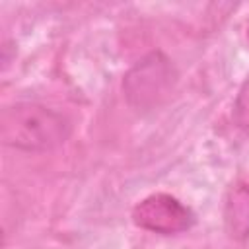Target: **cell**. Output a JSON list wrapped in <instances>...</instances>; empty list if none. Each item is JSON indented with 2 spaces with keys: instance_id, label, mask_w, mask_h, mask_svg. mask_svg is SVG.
<instances>
[{
  "instance_id": "6da1fadb",
  "label": "cell",
  "mask_w": 249,
  "mask_h": 249,
  "mask_svg": "<svg viewBox=\"0 0 249 249\" xmlns=\"http://www.w3.org/2000/svg\"><path fill=\"white\" fill-rule=\"evenodd\" d=\"M70 121L41 103L21 101L0 113V138L6 146L25 152H47L70 136Z\"/></svg>"
},
{
  "instance_id": "7a4b0ae2",
  "label": "cell",
  "mask_w": 249,
  "mask_h": 249,
  "mask_svg": "<svg viewBox=\"0 0 249 249\" xmlns=\"http://www.w3.org/2000/svg\"><path fill=\"white\" fill-rule=\"evenodd\" d=\"M175 78L177 74L169 58L161 53H150L128 70L123 80V91L134 109L146 111L169 95Z\"/></svg>"
},
{
  "instance_id": "3957f363",
  "label": "cell",
  "mask_w": 249,
  "mask_h": 249,
  "mask_svg": "<svg viewBox=\"0 0 249 249\" xmlns=\"http://www.w3.org/2000/svg\"><path fill=\"white\" fill-rule=\"evenodd\" d=\"M132 222L142 230L171 235L193 228L195 214L179 198L167 193H154L132 208Z\"/></svg>"
},
{
  "instance_id": "277c9868",
  "label": "cell",
  "mask_w": 249,
  "mask_h": 249,
  "mask_svg": "<svg viewBox=\"0 0 249 249\" xmlns=\"http://www.w3.org/2000/svg\"><path fill=\"white\" fill-rule=\"evenodd\" d=\"M224 222L233 239L243 241L249 237V187L245 183H235L230 189L224 206Z\"/></svg>"
},
{
  "instance_id": "5b68a950",
  "label": "cell",
  "mask_w": 249,
  "mask_h": 249,
  "mask_svg": "<svg viewBox=\"0 0 249 249\" xmlns=\"http://www.w3.org/2000/svg\"><path fill=\"white\" fill-rule=\"evenodd\" d=\"M233 119L241 128H249V78L239 88L233 103Z\"/></svg>"
}]
</instances>
